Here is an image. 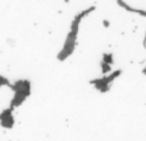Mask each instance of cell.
I'll use <instances>...</instances> for the list:
<instances>
[{
    "label": "cell",
    "mask_w": 146,
    "mask_h": 141,
    "mask_svg": "<svg viewBox=\"0 0 146 141\" xmlns=\"http://www.w3.org/2000/svg\"><path fill=\"white\" fill-rule=\"evenodd\" d=\"M66 1H69V0H66Z\"/></svg>",
    "instance_id": "52a82bcc"
},
{
    "label": "cell",
    "mask_w": 146,
    "mask_h": 141,
    "mask_svg": "<svg viewBox=\"0 0 146 141\" xmlns=\"http://www.w3.org/2000/svg\"><path fill=\"white\" fill-rule=\"evenodd\" d=\"M121 73H122V70H115V72L111 73V74L108 76V77H104V78H100V80L94 81V85H95V87L98 88V90H100L101 92H105V91H108L109 87H110L111 81L115 80Z\"/></svg>",
    "instance_id": "3957f363"
},
{
    "label": "cell",
    "mask_w": 146,
    "mask_h": 141,
    "mask_svg": "<svg viewBox=\"0 0 146 141\" xmlns=\"http://www.w3.org/2000/svg\"><path fill=\"white\" fill-rule=\"evenodd\" d=\"M1 85H9V82H8L5 78H3V77H0V87H1Z\"/></svg>",
    "instance_id": "5b68a950"
},
{
    "label": "cell",
    "mask_w": 146,
    "mask_h": 141,
    "mask_svg": "<svg viewBox=\"0 0 146 141\" xmlns=\"http://www.w3.org/2000/svg\"><path fill=\"white\" fill-rule=\"evenodd\" d=\"M142 73H144V74H146V68L142 69Z\"/></svg>",
    "instance_id": "8992f818"
},
{
    "label": "cell",
    "mask_w": 146,
    "mask_h": 141,
    "mask_svg": "<svg viewBox=\"0 0 146 141\" xmlns=\"http://www.w3.org/2000/svg\"><path fill=\"white\" fill-rule=\"evenodd\" d=\"M94 9H95V7L87 8L86 10L78 13V14L74 17V19L72 21L71 28H69V32H68V35H67L66 41H64V45L58 54V59L60 62L66 61L68 57H71L73 54V51H74V49H76V45H77V33H78V30H80L81 19H82L85 15H87L88 13H91Z\"/></svg>",
    "instance_id": "6da1fadb"
},
{
    "label": "cell",
    "mask_w": 146,
    "mask_h": 141,
    "mask_svg": "<svg viewBox=\"0 0 146 141\" xmlns=\"http://www.w3.org/2000/svg\"><path fill=\"white\" fill-rule=\"evenodd\" d=\"M12 108L5 109L1 114H0V124H1L4 128H12V126L14 124V118H13L12 114Z\"/></svg>",
    "instance_id": "277c9868"
},
{
    "label": "cell",
    "mask_w": 146,
    "mask_h": 141,
    "mask_svg": "<svg viewBox=\"0 0 146 141\" xmlns=\"http://www.w3.org/2000/svg\"><path fill=\"white\" fill-rule=\"evenodd\" d=\"M14 92V96H13V100H12V104H10V108L14 109L17 106H19L26 99L30 96V92H31V83L30 81L27 80H21V81H17L13 86H10Z\"/></svg>",
    "instance_id": "7a4b0ae2"
}]
</instances>
